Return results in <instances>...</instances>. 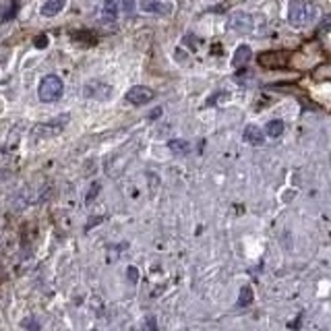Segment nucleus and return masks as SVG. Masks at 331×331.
I'll return each instance as SVG.
<instances>
[{
  "instance_id": "nucleus-10",
  "label": "nucleus",
  "mask_w": 331,
  "mask_h": 331,
  "mask_svg": "<svg viewBox=\"0 0 331 331\" xmlns=\"http://www.w3.org/2000/svg\"><path fill=\"white\" fill-rule=\"evenodd\" d=\"M244 141L246 143H251V145H261L263 141H265V133L259 129V127H255V125H249L246 129H244Z\"/></svg>"
},
{
  "instance_id": "nucleus-20",
  "label": "nucleus",
  "mask_w": 331,
  "mask_h": 331,
  "mask_svg": "<svg viewBox=\"0 0 331 331\" xmlns=\"http://www.w3.org/2000/svg\"><path fill=\"white\" fill-rule=\"evenodd\" d=\"M21 327H31V329H37L39 325H37L33 319H23V321H21Z\"/></svg>"
},
{
  "instance_id": "nucleus-7",
  "label": "nucleus",
  "mask_w": 331,
  "mask_h": 331,
  "mask_svg": "<svg viewBox=\"0 0 331 331\" xmlns=\"http://www.w3.org/2000/svg\"><path fill=\"white\" fill-rule=\"evenodd\" d=\"M143 13H157V15H170V7L168 5H161L159 0H141L139 3Z\"/></svg>"
},
{
  "instance_id": "nucleus-9",
  "label": "nucleus",
  "mask_w": 331,
  "mask_h": 331,
  "mask_svg": "<svg viewBox=\"0 0 331 331\" xmlns=\"http://www.w3.org/2000/svg\"><path fill=\"white\" fill-rule=\"evenodd\" d=\"M19 11V0H0V21H9Z\"/></svg>"
},
{
  "instance_id": "nucleus-16",
  "label": "nucleus",
  "mask_w": 331,
  "mask_h": 331,
  "mask_svg": "<svg viewBox=\"0 0 331 331\" xmlns=\"http://www.w3.org/2000/svg\"><path fill=\"white\" fill-rule=\"evenodd\" d=\"M48 42H50V39H48V35H46V33H42V35H37V37L33 39V46H35V48H46V46H48Z\"/></svg>"
},
{
  "instance_id": "nucleus-15",
  "label": "nucleus",
  "mask_w": 331,
  "mask_h": 331,
  "mask_svg": "<svg viewBox=\"0 0 331 331\" xmlns=\"http://www.w3.org/2000/svg\"><path fill=\"white\" fill-rule=\"evenodd\" d=\"M168 147H170L172 153H176V155H187V153H189V143H187V141H170Z\"/></svg>"
},
{
  "instance_id": "nucleus-23",
  "label": "nucleus",
  "mask_w": 331,
  "mask_h": 331,
  "mask_svg": "<svg viewBox=\"0 0 331 331\" xmlns=\"http://www.w3.org/2000/svg\"><path fill=\"white\" fill-rule=\"evenodd\" d=\"M9 176H11L9 172H0V178H9Z\"/></svg>"
},
{
  "instance_id": "nucleus-12",
  "label": "nucleus",
  "mask_w": 331,
  "mask_h": 331,
  "mask_svg": "<svg viewBox=\"0 0 331 331\" xmlns=\"http://www.w3.org/2000/svg\"><path fill=\"white\" fill-rule=\"evenodd\" d=\"M116 17H118L116 0H104V7H101V19H104V21H116Z\"/></svg>"
},
{
  "instance_id": "nucleus-13",
  "label": "nucleus",
  "mask_w": 331,
  "mask_h": 331,
  "mask_svg": "<svg viewBox=\"0 0 331 331\" xmlns=\"http://www.w3.org/2000/svg\"><path fill=\"white\" fill-rule=\"evenodd\" d=\"M265 133H267L271 139H278V137L284 133V122H282V120H271V122L267 125Z\"/></svg>"
},
{
  "instance_id": "nucleus-6",
  "label": "nucleus",
  "mask_w": 331,
  "mask_h": 331,
  "mask_svg": "<svg viewBox=\"0 0 331 331\" xmlns=\"http://www.w3.org/2000/svg\"><path fill=\"white\" fill-rule=\"evenodd\" d=\"M228 29L238 31V33H249V31L253 29V19H251V15H246V13H234V15L228 19Z\"/></svg>"
},
{
  "instance_id": "nucleus-22",
  "label": "nucleus",
  "mask_w": 331,
  "mask_h": 331,
  "mask_svg": "<svg viewBox=\"0 0 331 331\" xmlns=\"http://www.w3.org/2000/svg\"><path fill=\"white\" fill-rule=\"evenodd\" d=\"M161 116V108H155V110H151V112H149V118L151 120H155V118H159Z\"/></svg>"
},
{
  "instance_id": "nucleus-8",
  "label": "nucleus",
  "mask_w": 331,
  "mask_h": 331,
  "mask_svg": "<svg viewBox=\"0 0 331 331\" xmlns=\"http://www.w3.org/2000/svg\"><path fill=\"white\" fill-rule=\"evenodd\" d=\"M251 58H253L251 48H249L246 44H242V46H238V48H236V52H234V56H232V67L240 69V67L249 65V60H251Z\"/></svg>"
},
{
  "instance_id": "nucleus-19",
  "label": "nucleus",
  "mask_w": 331,
  "mask_h": 331,
  "mask_svg": "<svg viewBox=\"0 0 331 331\" xmlns=\"http://www.w3.org/2000/svg\"><path fill=\"white\" fill-rule=\"evenodd\" d=\"M97 191H99V182H95V184L91 187V191L87 193V203H91V201L95 199V195H97Z\"/></svg>"
},
{
  "instance_id": "nucleus-2",
  "label": "nucleus",
  "mask_w": 331,
  "mask_h": 331,
  "mask_svg": "<svg viewBox=\"0 0 331 331\" xmlns=\"http://www.w3.org/2000/svg\"><path fill=\"white\" fill-rule=\"evenodd\" d=\"M63 91H65V83H63V79L56 77V75H48V77H44V79L39 81V87H37V95H39V99L46 101V104L56 101V99L63 95Z\"/></svg>"
},
{
  "instance_id": "nucleus-5",
  "label": "nucleus",
  "mask_w": 331,
  "mask_h": 331,
  "mask_svg": "<svg viewBox=\"0 0 331 331\" xmlns=\"http://www.w3.org/2000/svg\"><path fill=\"white\" fill-rule=\"evenodd\" d=\"M83 93H85V97H89V99H108L110 95H112V87L110 85H106V83H99V81H89L87 85H85V89H83Z\"/></svg>"
},
{
  "instance_id": "nucleus-11",
  "label": "nucleus",
  "mask_w": 331,
  "mask_h": 331,
  "mask_svg": "<svg viewBox=\"0 0 331 331\" xmlns=\"http://www.w3.org/2000/svg\"><path fill=\"white\" fill-rule=\"evenodd\" d=\"M65 7H67V0H46L44 7H42V15L44 17H54V15H58Z\"/></svg>"
},
{
  "instance_id": "nucleus-1",
  "label": "nucleus",
  "mask_w": 331,
  "mask_h": 331,
  "mask_svg": "<svg viewBox=\"0 0 331 331\" xmlns=\"http://www.w3.org/2000/svg\"><path fill=\"white\" fill-rule=\"evenodd\" d=\"M319 9L317 5L308 3V0H290V9H288V21L292 27H306L315 21Z\"/></svg>"
},
{
  "instance_id": "nucleus-14",
  "label": "nucleus",
  "mask_w": 331,
  "mask_h": 331,
  "mask_svg": "<svg viewBox=\"0 0 331 331\" xmlns=\"http://www.w3.org/2000/svg\"><path fill=\"white\" fill-rule=\"evenodd\" d=\"M253 288L251 286H242L240 288V296H238V306H249L253 302Z\"/></svg>"
},
{
  "instance_id": "nucleus-21",
  "label": "nucleus",
  "mask_w": 331,
  "mask_h": 331,
  "mask_svg": "<svg viewBox=\"0 0 331 331\" xmlns=\"http://www.w3.org/2000/svg\"><path fill=\"white\" fill-rule=\"evenodd\" d=\"M129 278H131V282H133V284L137 282V278H139V273H137V269H135V267H129Z\"/></svg>"
},
{
  "instance_id": "nucleus-3",
  "label": "nucleus",
  "mask_w": 331,
  "mask_h": 331,
  "mask_svg": "<svg viewBox=\"0 0 331 331\" xmlns=\"http://www.w3.org/2000/svg\"><path fill=\"white\" fill-rule=\"evenodd\" d=\"M259 65L265 67V69H282L288 65L290 60V54L288 52H282V50H271V52H263L259 54Z\"/></svg>"
},
{
  "instance_id": "nucleus-4",
  "label": "nucleus",
  "mask_w": 331,
  "mask_h": 331,
  "mask_svg": "<svg viewBox=\"0 0 331 331\" xmlns=\"http://www.w3.org/2000/svg\"><path fill=\"white\" fill-rule=\"evenodd\" d=\"M153 89L151 87H145V85H135L133 89L127 91V101L133 104V106H143V104H149L153 99Z\"/></svg>"
},
{
  "instance_id": "nucleus-17",
  "label": "nucleus",
  "mask_w": 331,
  "mask_h": 331,
  "mask_svg": "<svg viewBox=\"0 0 331 331\" xmlns=\"http://www.w3.org/2000/svg\"><path fill=\"white\" fill-rule=\"evenodd\" d=\"M319 31H321V33H329V31H331V15H327V17L323 19V23L319 25Z\"/></svg>"
},
{
  "instance_id": "nucleus-18",
  "label": "nucleus",
  "mask_w": 331,
  "mask_h": 331,
  "mask_svg": "<svg viewBox=\"0 0 331 331\" xmlns=\"http://www.w3.org/2000/svg\"><path fill=\"white\" fill-rule=\"evenodd\" d=\"M133 9H135V0H122V11L125 13H133Z\"/></svg>"
}]
</instances>
